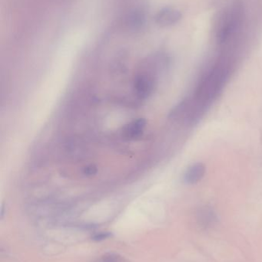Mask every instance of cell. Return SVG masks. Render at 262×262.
I'll return each instance as SVG.
<instances>
[{
  "instance_id": "obj_1",
  "label": "cell",
  "mask_w": 262,
  "mask_h": 262,
  "mask_svg": "<svg viewBox=\"0 0 262 262\" xmlns=\"http://www.w3.org/2000/svg\"><path fill=\"white\" fill-rule=\"evenodd\" d=\"M135 95L140 99H146L150 96L154 89V81L147 75H138L134 82Z\"/></svg>"
},
{
  "instance_id": "obj_2",
  "label": "cell",
  "mask_w": 262,
  "mask_h": 262,
  "mask_svg": "<svg viewBox=\"0 0 262 262\" xmlns=\"http://www.w3.org/2000/svg\"><path fill=\"white\" fill-rule=\"evenodd\" d=\"M206 174V166L203 163H195L189 166L183 176V181L188 185H193L203 180Z\"/></svg>"
},
{
  "instance_id": "obj_3",
  "label": "cell",
  "mask_w": 262,
  "mask_h": 262,
  "mask_svg": "<svg viewBox=\"0 0 262 262\" xmlns=\"http://www.w3.org/2000/svg\"><path fill=\"white\" fill-rule=\"evenodd\" d=\"M146 120L143 118L135 120L126 125L123 130V135L127 140H135L141 137L146 127Z\"/></svg>"
},
{
  "instance_id": "obj_4",
  "label": "cell",
  "mask_w": 262,
  "mask_h": 262,
  "mask_svg": "<svg viewBox=\"0 0 262 262\" xmlns=\"http://www.w3.org/2000/svg\"><path fill=\"white\" fill-rule=\"evenodd\" d=\"M181 18V14L174 9H166L161 11L157 15L156 21L163 26L175 24Z\"/></svg>"
},
{
  "instance_id": "obj_5",
  "label": "cell",
  "mask_w": 262,
  "mask_h": 262,
  "mask_svg": "<svg viewBox=\"0 0 262 262\" xmlns=\"http://www.w3.org/2000/svg\"><path fill=\"white\" fill-rule=\"evenodd\" d=\"M200 223L204 226H208L209 225L213 224L214 222L216 220V215L214 211L210 208L205 207L201 209L199 212Z\"/></svg>"
},
{
  "instance_id": "obj_6",
  "label": "cell",
  "mask_w": 262,
  "mask_h": 262,
  "mask_svg": "<svg viewBox=\"0 0 262 262\" xmlns=\"http://www.w3.org/2000/svg\"><path fill=\"white\" fill-rule=\"evenodd\" d=\"M95 262H126V259L118 254L108 253L98 258Z\"/></svg>"
},
{
  "instance_id": "obj_7",
  "label": "cell",
  "mask_w": 262,
  "mask_h": 262,
  "mask_svg": "<svg viewBox=\"0 0 262 262\" xmlns=\"http://www.w3.org/2000/svg\"><path fill=\"white\" fill-rule=\"evenodd\" d=\"M97 171L98 170H97L96 166H93V165H89L83 169V174L87 177H92L97 173Z\"/></svg>"
},
{
  "instance_id": "obj_8",
  "label": "cell",
  "mask_w": 262,
  "mask_h": 262,
  "mask_svg": "<svg viewBox=\"0 0 262 262\" xmlns=\"http://www.w3.org/2000/svg\"><path fill=\"white\" fill-rule=\"evenodd\" d=\"M112 236V234L110 232H101V233L97 234L92 237V240L96 242L103 241V240L107 239L109 237Z\"/></svg>"
}]
</instances>
